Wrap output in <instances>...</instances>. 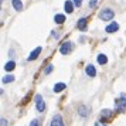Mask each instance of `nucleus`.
I'll use <instances>...</instances> for the list:
<instances>
[{"instance_id":"obj_1","label":"nucleus","mask_w":126,"mask_h":126,"mask_svg":"<svg viewBox=\"0 0 126 126\" xmlns=\"http://www.w3.org/2000/svg\"><path fill=\"white\" fill-rule=\"evenodd\" d=\"M115 16V13L110 10V9H103L102 12L99 13V18L101 20H105V21H109V20H112Z\"/></svg>"},{"instance_id":"obj_2","label":"nucleus","mask_w":126,"mask_h":126,"mask_svg":"<svg viewBox=\"0 0 126 126\" xmlns=\"http://www.w3.org/2000/svg\"><path fill=\"white\" fill-rule=\"evenodd\" d=\"M72 48H74V44L71 41H65L63 46H61V48H60V52L64 54V55H67V54H69V52L72 51Z\"/></svg>"},{"instance_id":"obj_3","label":"nucleus","mask_w":126,"mask_h":126,"mask_svg":"<svg viewBox=\"0 0 126 126\" xmlns=\"http://www.w3.org/2000/svg\"><path fill=\"white\" fill-rule=\"evenodd\" d=\"M35 106H37V110L38 112H44V109H46V103H44L43 96H41L40 94L35 95Z\"/></svg>"},{"instance_id":"obj_4","label":"nucleus","mask_w":126,"mask_h":126,"mask_svg":"<svg viewBox=\"0 0 126 126\" xmlns=\"http://www.w3.org/2000/svg\"><path fill=\"white\" fill-rule=\"evenodd\" d=\"M51 126H64L61 115H54V118H52V120H51Z\"/></svg>"},{"instance_id":"obj_5","label":"nucleus","mask_w":126,"mask_h":126,"mask_svg":"<svg viewBox=\"0 0 126 126\" xmlns=\"http://www.w3.org/2000/svg\"><path fill=\"white\" fill-rule=\"evenodd\" d=\"M126 109V99H119V101H116V110L118 112H123Z\"/></svg>"},{"instance_id":"obj_6","label":"nucleus","mask_w":126,"mask_h":126,"mask_svg":"<svg viewBox=\"0 0 126 126\" xmlns=\"http://www.w3.org/2000/svg\"><path fill=\"white\" fill-rule=\"evenodd\" d=\"M118 30H119V24H118V23H110V24H108V26H106L105 31L110 34V33H115V31H118Z\"/></svg>"},{"instance_id":"obj_7","label":"nucleus","mask_w":126,"mask_h":126,"mask_svg":"<svg viewBox=\"0 0 126 126\" xmlns=\"http://www.w3.org/2000/svg\"><path fill=\"white\" fill-rule=\"evenodd\" d=\"M40 52H41V47H37L34 51L30 52V55H29V58H27V60H29V61H33V60H35V58L40 55Z\"/></svg>"},{"instance_id":"obj_8","label":"nucleus","mask_w":126,"mask_h":126,"mask_svg":"<svg viewBox=\"0 0 126 126\" xmlns=\"http://www.w3.org/2000/svg\"><path fill=\"white\" fill-rule=\"evenodd\" d=\"M78 112H79V115L82 118H85V116L89 115V108H86L85 105H81L79 108H78Z\"/></svg>"},{"instance_id":"obj_9","label":"nucleus","mask_w":126,"mask_h":126,"mask_svg":"<svg viewBox=\"0 0 126 126\" xmlns=\"http://www.w3.org/2000/svg\"><path fill=\"white\" fill-rule=\"evenodd\" d=\"M74 1H69V0H67L65 1V4H64V7H65V12L67 13H72L74 12Z\"/></svg>"},{"instance_id":"obj_10","label":"nucleus","mask_w":126,"mask_h":126,"mask_svg":"<svg viewBox=\"0 0 126 126\" xmlns=\"http://www.w3.org/2000/svg\"><path fill=\"white\" fill-rule=\"evenodd\" d=\"M12 4H13V7H14V10H17V12L23 10V3H21V0H12Z\"/></svg>"},{"instance_id":"obj_11","label":"nucleus","mask_w":126,"mask_h":126,"mask_svg":"<svg viewBox=\"0 0 126 126\" xmlns=\"http://www.w3.org/2000/svg\"><path fill=\"white\" fill-rule=\"evenodd\" d=\"M85 71H86V74L89 75V77H95V75H96V69H95L94 65H88Z\"/></svg>"},{"instance_id":"obj_12","label":"nucleus","mask_w":126,"mask_h":126,"mask_svg":"<svg viewBox=\"0 0 126 126\" xmlns=\"http://www.w3.org/2000/svg\"><path fill=\"white\" fill-rule=\"evenodd\" d=\"M86 23H88V21H86V18H79L77 26H78V29H79V30H82V31H84V30L86 29Z\"/></svg>"},{"instance_id":"obj_13","label":"nucleus","mask_w":126,"mask_h":126,"mask_svg":"<svg viewBox=\"0 0 126 126\" xmlns=\"http://www.w3.org/2000/svg\"><path fill=\"white\" fill-rule=\"evenodd\" d=\"M65 88H67V85H65L64 82H58V84L54 85V92H61L63 89H65Z\"/></svg>"},{"instance_id":"obj_14","label":"nucleus","mask_w":126,"mask_h":126,"mask_svg":"<svg viewBox=\"0 0 126 126\" xmlns=\"http://www.w3.org/2000/svg\"><path fill=\"white\" fill-rule=\"evenodd\" d=\"M96 60H98V63L101 64V65H103V64L108 63V58H106V55H105V54H99Z\"/></svg>"},{"instance_id":"obj_15","label":"nucleus","mask_w":126,"mask_h":126,"mask_svg":"<svg viewBox=\"0 0 126 126\" xmlns=\"http://www.w3.org/2000/svg\"><path fill=\"white\" fill-rule=\"evenodd\" d=\"M54 21H55V23H58V24L64 23V21H65V16H64V14H55Z\"/></svg>"},{"instance_id":"obj_16","label":"nucleus","mask_w":126,"mask_h":126,"mask_svg":"<svg viewBox=\"0 0 126 126\" xmlns=\"http://www.w3.org/2000/svg\"><path fill=\"white\" fill-rule=\"evenodd\" d=\"M14 67H16L14 61H9V63L4 65V69H6V71H13V69H14Z\"/></svg>"},{"instance_id":"obj_17","label":"nucleus","mask_w":126,"mask_h":126,"mask_svg":"<svg viewBox=\"0 0 126 126\" xmlns=\"http://www.w3.org/2000/svg\"><path fill=\"white\" fill-rule=\"evenodd\" d=\"M14 81V77L13 75H7V77H3V82L7 84V82H13Z\"/></svg>"},{"instance_id":"obj_18","label":"nucleus","mask_w":126,"mask_h":126,"mask_svg":"<svg viewBox=\"0 0 126 126\" xmlns=\"http://www.w3.org/2000/svg\"><path fill=\"white\" fill-rule=\"evenodd\" d=\"M110 115H112V110H109V109H103L102 110V116L103 118H110Z\"/></svg>"},{"instance_id":"obj_19","label":"nucleus","mask_w":126,"mask_h":126,"mask_svg":"<svg viewBox=\"0 0 126 126\" xmlns=\"http://www.w3.org/2000/svg\"><path fill=\"white\" fill-rule=\"evenodd\" d=\"M52 68H54V65H47V68L44 69V72H46V74H50L52 71Z\"/></svg>"},{"instance_id":"obj_20","label":"nucleus","mask_w":126,"mask_h":126,"mask_svg":"<svg viewBox=\"0 0 126 126\" xmlns=\"http://www.w3.org/2000/svg\"><path fill=\"white\" fill-rule=\"evenodd\" d=\"M30 126H40V122H38L37 119H34V120L30 122Z\"/></svg>"},{"instance_id":"obj_21","label":"nucleus","mask_w":126,"mask_h":126,"mask_svg":"<svg viewBox=\"0 0 126 126\" xmlns=\"http://www.w3.org/2000/svg\"><path fill=\"white\" fill-rule=\"evenodd\" d=\"M72 1H74V4H75L77 7H79L81 4H82V0H72Z\"/></svg>"},{"instance_id":"obj_22","label":"nucleus","mask_w":126,"mask_h":126,"mask_svg":"<svg viewBox=\"0 0 126 126\" xmlns=\"http://www.w3.org/2000/svg\"><path fill=\"white\" fill-rule=\"evenodd\" d=\"M96 3H98V0H91V3H89V6H91V7H94L95 4H96Z\"/></svg>"},{"instance_id":"obj_23","label":"nucleus","mask_w":126,"mask_h":126,"mask_svg":"<svg viewBox=\"0 0 126 126\" xmlns=\"http://www.w3.org/2000/svg\"><path fill=\"white\" fill-rule=\"evenodd\" d=\"M6 119H4V118H1V126H6Z\"/></svg>"}]
</instances>
